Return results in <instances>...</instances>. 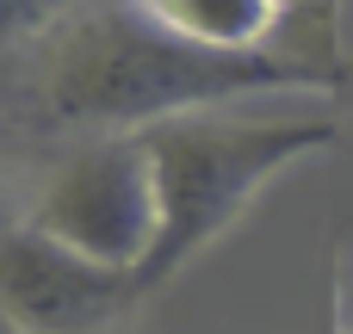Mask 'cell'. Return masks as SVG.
<instances>
[{"label": "cell", "instance_id": "52a82bcc", "mask_svg": "<svg viewBox=\"0 0 353 334\" xmlns=\"http://www.w3.org/2000/svg\"><path fill=\"white\" fill-rule=\"evenodd\" d=\"M6 198H12V149H6V130H0V223H12Z\"/></svg>", "mask_w": 353, "mask_h": 334}, {"label": "cell", "instance_id": "ba28073f", "mask_svg": "<svg viewBox=\"0 0 353 334\" xmlns=\"http://www.w3.org/2000/svg\"><path fill=\"white\" fill-rule=\"evenodd\" d=\"M0 334H19V328H12V316H6V310H0Z\"/></svg>", "mask_w": 353, "mask_h": 334}, {"label": "cell", "instance_id": "7a4b0ae2", "mask_svg": "<svg viewBox=\"0 0 353 334\" xmlns=\"http://www.w3.org/2000/svg\"><path fill=\"white\" fill-rule=\"evenodd\" d=\"M242 105L174 112V118H155L137 130L149 174H155V242L130 273L137 304L168 291L205 248H217L285 167L341 143V124L329 112L254 118Z\"/></svg>", "mask_w": 353, "mask_h": 334}, {"label": "cell", "instance_id": "6da1fadb", "mask_svg": "<svg viewBox=\"0 0 353 334\" xmlns=\"http://www.w3.org/2000/svg\"><path fill=\"white\" fill-rule=\"evenodd\" d=\"M353 68L298 56V50H205L149 25L130 0L62 6L37 37L25 105L43 130H143L174 112L242 105L267 93H347Z\"/></svg>", "mask_w": 353, "mask_h": 334}, {"label": "cell", "instance_id": "8992f818", "mask_svg": "<svg viewBox=\"0 0 353 334\" xmlns=\"http://www.w3.org/2000/svg\"><path fill=\"white\" fill-rule=\"evenodd\" d=\"M62 6H68V0H0V50L43 37V31L56 25Z\"/></svg>", "mask_w": 353, "mask_h": 334}, {"label": "cell", "instance_id": "277c9868", "mask_svg": "<svg viewBox=\"0 0 353 334\" xmlns=\"http://www.w3.org/2000/svg\"><path fill=\"white\" fill-rule=\"evenodd\" d=\"M130 304V273L62 248L25 217L0 223V310L19 334H99Z\"/></svg>", "mask_w": 353, "mask_h": 334}, {"label": "cell", "instance_id": "5b68a950", "mask_svg": "<svg viewBox=\"0 0 353 334\" xmlns=\"http://www.w3.org/2000/svg\"><path fill=\"white\" fill-rule=\"evenodd\" d=\"M149 25L205 43V50H298L316 62L353 68L341 50L335 0H130Z\"/></svg>", "mask_w": 353, "mask_h": 334}, {"label": "cell", "instance_id": "3957f363", "mask_svg": "<svg viewBox=\"0 0 353 334\" xmlns=\"http://www.w3.org/2000/svg\"><path fill=\"white\" fill-rule=\"evenodd\" d=\"M25 223L56 236L62 248L137 273L155 242V174L137 130H87L43 174L25 205Z\"/></svg>", "mask_w": 353, "mask_h": 334}, {"label": "cell", "instance_id": "9c48e42d", "mask_svg": "<svg viewBox=\"0 0 353 334\" xmlns=\"http://www.w3.org/2000/svg\"><path fill=\"white\" fill-rule=\"evenodd\" d=\"M335 334H353V328H347V322H335Z\"/></svg>", "mask_w": 353, "mask_h": 334}]
</instances>
